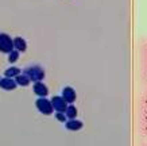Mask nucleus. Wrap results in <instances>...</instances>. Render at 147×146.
Masks as SVG:
<instances>
[{
	"label": "nucleus",
	"instance_id": "f257e3e1",
	"mask_svg": "<svg viewBox=\"0 0 147 146\" xmlns=\"http://www.w3.org/2000/svg\"><path fill=\"white\" fill-rule=\"evenodd\" d=\"M23 75H26L28 79L31 80L32 83H36V81H43L45 79V69L43 68L38 67V65H32V67H27L24 71L22 72Z\"/></svg>",
	"mask_w": 147,
	"mask_h": 146
},
{
	"label": "nucleus",
	"instance_id": "f03ea898",
	"mask_svg": "<svg viewBox=\"0 0 147 146\" xmlns=\"http://www.w3.org/2000/svg\"><path fill=\"white\" fill-rule=\"evenodd\" d=\"M36 110L39 111L42 115H51L53 114V104L50 100H47L46 97H38V100L35 102Z\"/></svg>",
	"mask_w": 147,
	"mask_h": 146
},
{
	"label": "nucleus",
	"instance_id": "7ed1b4c3",
	"mask_svg": "<svg viewBox=\"0 0 147 146\" xmlns=\"http://www.w3.org/2000/svg\"><path fill=\"white\" fill-rule=\"evenodd\" d=\"M13 50V39L9 35L1 33L0 34V52L9 54Z\"/></svg>",
	"mask_w": 147,
	"mask_h": 146
},
{
	"label": "nucleus",
	"instance_id": "20e7f679",
	"mask_svg": "<svg viewBox=\"0 0 147 146\" xmlns=\"http://www.w3.org/2000/svg\"><path fill=\"white\" fill-rule=\"evenodd\" d=\"M50 102L53 104V108L55 112H65L67 106H69V104L63 100L62 96H53V99H51Z\"/></svg>",
	"mask_w": 147,
	"mask_h": 146
},
{
	"label": "nucleus",
	"instance_id": "39448f33",
	"mask_svg": "<svg viewBox=\"0 0 147 146\" xmlns=\"http://www.w3.org/2000/svg\"><path fill=\"white\" fill-rule=\"evenodd\" d=\"M61 96L63 97V100H65L67 104H73L77 99V93L71 87H65V88L62 89V92H61Z\"/></svg>",
	"mask_w": 147,
	"mask_h": 146
},
{
	"label": "nucleus",
	"instance_id": "423d86ee",
	"mask_svg": "<svg viewBox=\"0 0 147 146\" xmlns=\"http://www.w3.org/2000/svg\"><path fill=\"white\" fill-rule=\"evenodd\" d=\"M32 91H34V93H35L38 97H46L49 95V89H47V87H46L42 81L34 83V84H32Z\"/></svg>",
	"mask_w": 147,
	"mask_h": 146
},
{
	"label": "nucleus",
	"instance_id": "0eeeda50",
	"mask_svg": "<svg viewBox=\"0 0 147 146\" xmlns=\"http://www.w3.org/2000/svg\"><path fill=\"white\" fill-rule=\"evenodd\" d=\"M18 87L15 79H9V77H4V79L0 80V88L4 89V91H13V89Z\"/></svg>",
	"mask_w": 147,
	"mask_h": 146
},
{
	"label": "nucleus",
	"instance_id": "6e6552de",
	"mask_svg": "<svg viewBox=\"0 0 147 146\" xmlns=\"http://www.w3.org/2000/svg\"><path fill=\"white\" fill-rule=\"evenodd\" d=\"M65 127L69 130V131H78L81 128L84 127V123L78 119H71V120H67L65 123Z\"/></svg>",
	"mask_w": 147,
	"mask_h": 146
},
{
	"label": "nucleus",
	"instance_id": "1a4fd4ad",
	"mask_svg": "<svg viewBox=\"0 0 147 146\" xmlns=\"http://www.w3.org/2000/svg\"><path fill=\"white\" fill-rule=\"evenodd\" d=\"M13 49H15V50H18L19 53L26 52V50H27L26 41L23 39L22 37H16V38H13Z\"/></svg>",
	"mask_w": 147,
	"mask_h": 146
},
{
	"label": "nucleus",
	"instance_id": "9d476101",
	"mask_svg": "<svg viewBox=\"0 0 147 146\" xmlns=\"http://www.w3.org/2000/svg\"><path fill=\"white\" fill-rule=\"evenodd\" d=\"M15 81H16V84L20 85V87H28L30 83H31V80L28 79L26 75H23V73H20L19 76H16V77H15Z\"/></svg>",
	"mask_w": 147,
	"mask_h": 146
},
{
	"label": "nucleus",
	"instance_id": "9b49d317",
	"mask_svg": "<svg viewBox=\"0 0 147 146\" xmlns=\"http://www.w3.org/2000/svg\"><path fill=\"white\" fill-rule=\"evenodd\" d=\"M77 108L73 104H69L67 106V108H66V111H65V115H66V118H67V120H71V119H76L77 118Z\"/></svg>",
	"mask_w": 147,
	"mask_h": 146
},
{
	"label": "nucleus",
	"instance_id": "f8f14e48",
	"mask_svg": "<svg viewBox=\"0 0 147 146\" xmlns=\"http://www.w3.org/2000/svg\"><path fill=\"white\" fill-rule=\"evenodd\" d=\"M20 73H22L20 69L16 68V67H11V68H8V69H5V72H4L5 77H9V79H15V77L19 76Z\"/></svg>",
	"mask_w": 147,
	"mask_h": 146
},
{
	"label": "nucleus",
	"instance_id": "ddd939ff",
	"mask_svg": "<svg viewBox=\"0 0 147 146\" xmlns=\"http://www.w3.org/2000/svg\"><path fill=\"white\" fill-rule=\"evenodd\" d=\"M19 52L18 50H15V49H13L12 52H11V53L8 54V62H11V64H12V62H16L18 61V58H19Z\"/></svg>",
	"mask_w": 147,
	"mask_h": 146
},
{
	"label": "nucleus",
	"instance_id": "4468645a",
	"mask_svg": "<svg viewBox=\"0 0 147 146\" xmlns=\"http://www.w3.org/2000/svg\"><path fill=\"white\" fill-rule=\"evenodd\" d=\"M55 119L58 120V122H61V123H66L67 122V118L66 115H65V112H55Z\"/></svg>",
	"mask_w": 147,
	"mask_h": 146
},
{
	"label": "nucleus",
	"instance_id": "2eb2a0df",
	"mask_svg": "<svg viewBox=\"0 0 147 146\" xmlns=\"http://www.w3.org/2000/svg\"><path fill=\"white\" fill-rule=\"evenodd\" d=\"M0 80H1V77H0Z\"/></svg>",
	"mask_w": 147,
	"mask_h": 146
}]
</instances>
